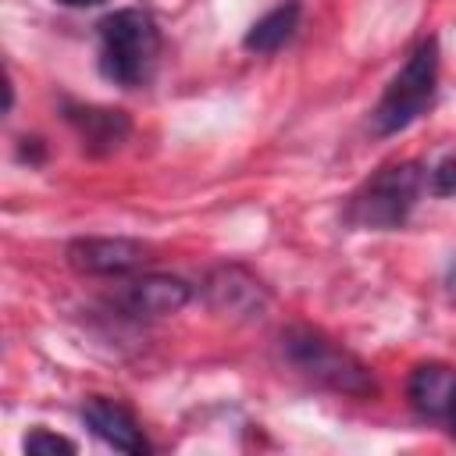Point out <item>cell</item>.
<instances>
[{
  "label": "cell",
  "mask_w": 456,
  "mask_h": 456,
  "mask_svg": "<svg viewBox=\"0 0 456 456\" xmlns=\"http://www.w3.org/2000/svg\"><path fill=\"white\" fill-rule=\"evenodd\" d=\"M445 292H449V299L456 303V256L449 260V271H445Z\"/></svg>",
  "instance_id": "5bb4252c"
},
{
  "label": "cell",
  "mask_w": 456,
  "mask_h": 456,
  "mask_svg": "<svg viewBox=\"0 0 456 456\" xmlns=\"http://www.w3.org/2000/svg\"><path fill=\"white\" fill-rule=\"evenodd\" d=\"M438 86V43L428 39L413 50V57L403 64V71L385 86L378 107L370 110L374 135H395L410 128L435 100Z\"/></svg>",
  "instance_id": "277c9868"
},
{
  "label": "cell",
  "mask_w": 456,
  "mask_h": 456,
  "mask_svg": "<svg viewBox=\"0 0 456 456\" xmlns=\"http://www.w3.org/2000/svg\"><path fill=\"white\" fill-rule=\"evenodd\" d=\"M82 420L93 428L96 438H103V442H107L110 449H118V452H132V456L150 452V442H146L142 428H139L135 417H132L121 403H114V399H103V395L86 399Z\"/></svg>",
  "instance_id": "ba28073f"
},
{
  "label": "cell",
  "mask_w": 456,
  "mask_h": 456,
  "mask_svg": "<svg viewBox=\"0 0 456 456\" xmlns=\"http://www.w3.org/2000/svg\"><path fill=\"white\" fill-rule=\"evenodd\" d=\"M456 388V370L445 363H420L410 374V403L417 413L424 417H445L449 413V399Z\"/></svg>",
  "instance_id": "30bf717a"
},
{
  "label": "cell",
  "mask_w": 456,
  "mask_h": 456,
  "mask_svg": "<svg viewBox=\"0 0 456 456\" xmlns=\"http://www.w3.org/2000/svg\"><path fill=\"white\" fill-rule=\"evenodd\" d=\"M25 452H75V442L64 435H50L43 428L25 435Z\"/></svg>",
  "instance_id": "4fadbf2b"
},
{
  "label": "cell",
  "mask_w": 456,
  "mask_h": 456,
  "mask_svg": "<svg viewBox=\"0 0 456 456\" xmlns=\"http://www.w3.org/2000/svg\"><path fill=\"white\" fill-rule=\"evenodd\" d=\"M281 353L299 374H306L310 381H317L331 392H342L353 399H370L378 392V381L367 370V363L360 356H353L349 349H342L338 342H331L317 328H306V324L289 328L281 335Z\"/></svg>",
  "instance_id": "6da1fadb"
},
{
  "label": "cell",
  "mask_w": 456,
  "mask_h": 456,
  "mask_svg": "<svg viewBox=\"0 0 456 456\" xmlns=\"http://www.w3.org/2000/svg\"><path fill=\"white\" fill-rule=\"evenodd\" d=\"M203 299L210 310L232 317V321H264L271 306L267 285L249 274L242 264H221L203 281Z\"/></svg>",
  "instance_id": "5b68a950"
},
{
  "label": "cell",
  "mask_w": 456,
  "mask_h": 456,
  "mask_svg": "<svg viewBox=\"0 0 456 456\" xmlns=\"http://www.w3.org/2000/svg\"><path fill=\"white\" fill-rule=\"evenodd\" d=\"M428 185H431L435 196H456V153H445L428 171Z\"/></svg>",
  "instance_id": "7c38bea8"
},
{
  "label": "cell",
  "mask_w": 456,
  "mask_h": 456,
  "mask_svg": "<svg viewBox=\"0 0 456 456\" xmlns=\"http://www.w3.org/2000/svg\"><path fill=\"white\" fill-rule=\"evenodd\" d=\"M445 420H449V428H452V435H456V388H452V399H449V413H445Z\"/></svg>",
  "instance_id": "9a60e30c"
},
{
  "label": "cell",
  "mask_w": 456,
  "mask_h": 456,
  "mask_svg": "<svg viewBox=\"0 0 456 456\" xmlns=\"http://www.w3.org/2000/svg\"><path fill=\"white\" fill-rule=\"evenodd\" d=\"M296 28H299V0H285V4H278L274 11H267L264 18H256L249 25L242 46L249 53H274L292 39Z\"/></svg>",
  "instance_id": "8fae6325"
},
{
  "label": "cell",
  "mask_w": 456,
  "mask_h": 456,
  "mask_svg": "<svg viewBox=\"0 0 456 456\" xmlns=\"http://www.w3.org/2000/svg\"><path fill=\"white\" fill-rule=\"evenodd\" d=\"M64 7H93V4H100V0H61Z\"/></svg>",
  "instance_id": "2e32d148"
},
{
  "label": "cell",
  "mask_w": 456,
  "mask_h": 456,
  "mask_svg": "<svg viewBox=\"0 0 456 456\" xmlns=\"http://www.w3.org/2000/svg\"><path fill=\"white\" fill-rule=\"evenodd\" d=\"M68 125L78 132L82 146L89 153H110L125 142L128 135V118L125 110H110V107H68L64 110Z\"/></svg>",
  "instance_id": "9c48e42d"
},
{
  "label": "cell",
  "mask_w": 456,
  "mask_h": 456,
  "mask_svg": "<svg viewBox=\"0 0 456 456\" xmlns=\"http://www.w3.org/2000/svg\"><path fill=\"white\" fill-rule=\"evenodd\" d=\"M420 167L403 160V164H388L381 167L374 178H367L353 196H349V207H346V221L353 228H363V232H392V228H403L410 210L417 207V196H420Z\"/></svg>",
  "instance_id": "3957f363"
},
{
  "label": "cell",
  "mask_w": 456,
  "mask_h": 456,
  "mask_svg": "<svg viewBox=\"0 0 456 456\" xmlns=\"http://www.w3.org/2000/svg\"><path fill=\"white\" fill-rule=\"evenodd\" d=\"M160 57V28L139 7H121L100 21V71L132 89L142 86Z\"/></svg>",
  "instance_id": "7a4b0ae2"
},
{
  "label": "cell",
  "mask_w": 456,
  "mask_h": 456,
  "mask_svg": "<svg viewBox=\"0 0 456 456\" xmlns=\"http://www.w3.org/2000/svg\"><path fill=\"white\" fill-rule=\"evenodd\" d=\"M189 299H192L189 281L175 274H142L118 292V306L128 317H167V314H178Z\"/></svg>",
  "instance_id": "52a82bcc"
},
{
  "label": "cell",
  "mask_w": 456,
  "mask_h": 456,
  "mask_svg": "<svg viewBox=\"0 0 456 456\" xmlns=\"http://www.w3.org/2000/svg\"><path fill=\"white\" fill-rule=\"evenodd\" d=\"M150 260V246L125 235H89L68 246V264L78 274H132Z\"/></svg>",
  "instance_id": "8992f818"
}]
</instances>
